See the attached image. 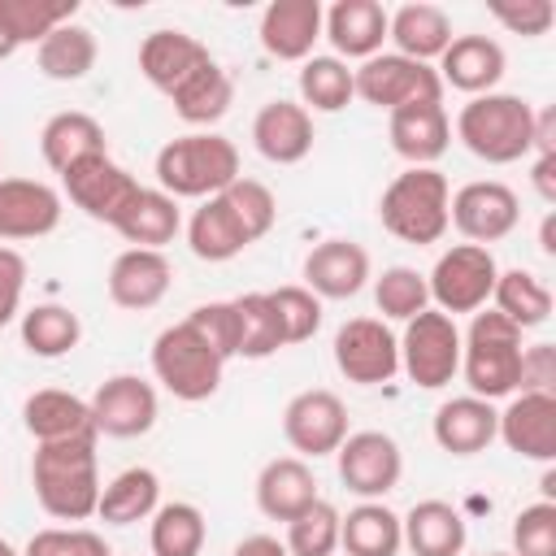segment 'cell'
Wrapping results in <instances>:
<instances>
[{"instance_id":"cell-34","label":"cell","mask_w":556,"mask_h":556,"mask_svg":"<svg viewBox=\"0 0 556 556\" xmlns=\"http://www.w3.org/2000/svg\"><path fill=\"white\" fill-rule=\"evenodd\" d=\"M339 547L348 556H400V513H391L382 500H361L348 508V517H339Z\"/></svg>"},{"instance_id":"cell-17","label":"cell","mask_w":556,"mask_h":556,"mask_svg":"<svg viewBox=\"0 0 556 556\" xmlns=\"http://www.w3.org/2000/svg\"><path fill=\"white\" fill-rule=\"evenodd\" d=\"M61 226V191L39 178H0V239H43Z\"/></svg>"},{"instance_id":"cell-28","label":"cell","mask_w":556,"mask_h":556,"mask_svg":"<svg viewBox=\"0 0 556 556\" xmlns=\"http://www.w3.org/2000/svg\"><path fill=\"white\" fill-rule=\"evenodd\" d=\"M313 500H321V495H317V478H313L304 456H274V460L261 465V473H256V508L269 521H291Z\"/></svg>"},{"instance_id":"cell-14","label":"cell","mask_w":556,"mask_h":556,"mask_svg":"<svg viewBox=\"0 0 556 556\" xmlns=\"http://www.w3.org/2000/svg\"><path fill=\"white\" fill-rule=\"evenodd\" d=\"M282 439L291 443V452L300 456H334L339 443L348 439V408L334 391L326 387H308L300 395L287 400L282 408Z\"/></svg>"},{"instance_id":"cell-47","label":"cell","mask_w":556,"mask_h":556,"mask_svg":"<svg viewBox=\"0 0 556 556\" xmlns=\"http://www.w3.org/2000/svg\"><path fill=\"white\" fill-rule=\"evenodd\" d=\"M269 304L278 313V326H282V343H308L317 330H321V300L308 291V287H278L269 291Z\"/></svg>"},{"instance_id":"cell-36","label":"cell","mask_w":556,"mask_h":556,"mask_svg":"<svg viewBox=\"0 0 556 556\" xmlns=\"http://www.w3.org/2000/svg\"><path fill=\"white\" fill-rule=\"evenodd\" d=\"M35 65L52 83H78L96 70V35L78 22H65L35 48Z\"/></svg>"},{"instance_id":"cell-26","label":"cell","mask_w":556,"mask_h":556,"mask_svg":"<svg viewBox=\"0 0 556 556\" xmlns=\"http://www.w3.org/2000/svg\"><path fill=\"white\" fill-rule=\"evenodd\" d=\"M495 426H500V408L491 400H478V395H456V400H443L434 408V443L447 452V456H478L495 443Z\"/></svg>"},{"instance_id":"cell-8","label":"cell","mask_w":556,"mask_h":556,"mask_svg":"<svg viewBox=\"0 0 556 556\" xmlns=\"http://www.w3.org/2000/svg\"><path fill=\"white\" fill-rule=\"evenodd\" d=\"M495 278H500V265L491 256V248H478V243H456L447 248L434 269L426 274V291H430V304L447 317L456 313H478L486 308L491 291H495Z\"/></svg>"},{"instance_id":"cell-12","label":"cell","mask_w":556,"mask_h":556,"mask_svg":"<svg viewBox=\"0 0 556 556\" xmlns=\"http://www.w3.org/2000/svg\"><path fill=\"white\" fill-rule=\"evenodd\" d=\"M521 222V204H517V191L508 182H495V178H478V182H465L452 200H447V226H456L469 243L486 248V243H500L517 230Z\"/></svg>"},{"instance_id":"cell-51","label":"cell","mask_w":556,"mask_h":556,"mask_svg":"<svg viewBox=\"0 0 556 556\" xmlns=\"http://www.w3.org/2000/svg\"><path fill=\"white\" fill-rule=\"evenodd\" d=\"M491 17H495L504 30L521 35V39H539V35L552 30L556 9H552V0H495V4H491Z\"/></svg>"},{"instance_id":"cell-42","label":"cell","mask_w":556,"mask_h":556,"mask_svg":"<svg viewBox=\"0 0 556 556\" xmlns=\"http://www.w3.org/2000/svg\"><path fill=\"white\" fill-rule=\"evenodd\" d=\"M78 0H0V22L13 35V43H43L56 26L74 22Z\"/></svg>"},{"instance_id":"cell-52","label":"cell","mask_w":556,"mask_h":556,"mask_svg":"<svg viewBox=\"0 0 556 556\" xmlns=\"http://www.w3.org/2000/svg\"><path fill=\"white\" fill-rule=\"evenodd\" d=\"M517 391H547V395H556V348H552V343H530V348H521Z\"/></svg>"},{"instance_id":"cell-33","label":"cell","mask_w":556,"mask_h":556,"mask_svg":"<svg viewBox=\"0 0 556 556\" xmlns=\"http://www.w3.org/2000/svg\"><path fill=\"white\" fill-rule=\"evenodd\" d=\"M156 508H161V478H156V469L130 465V469L113 473L100 486L96 517L109 521V526H135V521H148Z\"/></svg>"},{"instance_id":"cell-30","label":"cell","mask_w":556,"mask_h":556,"mask_svg":"<svg viewBox=\"0 0 556 556\" xmlns=\"http://www.w3.org/2000/svg\"><path fill=\"white\" fill-rule=\"evenodd\" d=\"M400 530L413 556H465L469 530H465L460 508H452L447 500H417L400 517Z\"/></svg>"},{"instance_id":"cell-15","label":"cell","mask_w":556,"mask_h":556,"mask_svg":"<svg viewBox=\"0 0 556 556\" xmlns=\"http://www.w3.org/2000/svg\"><path fill=\"white\" fill-rule=\"evenodd\" d=\"M91 421H96V434H109V439H139L156 426V387L139 374H113L104 378L96 391H91Z\"/></svg>"},{"instance_id":"cell-56","label":"cell","mask_w":556,"mask_h":556,"mask_svg":"<svg viewBox=\"0 0 556 556\" xmlns=\"http://www.w3.org/2000/svg\"><path fill=\"white\" fill-rule=\"evenodd\" d=\"M230 556H287V547L274 534H248V539H239L230 547Z\"/></svg>"},{"instance_id":"cell-22","label":"cell","mask_w":556,"mask_h":556,"mask_svg":"<svg viewBox=\"0 0 556 556\" xmlns=\"http://www.w3.org/2000/svg\"><path fill=\"white\" fill-rule=\"evenodd\" d=\"M321 17L326 9L317 0H274L261 13V48L278 61H308L313 43L321 39Z\"/></svg>"},{"instance_id":"cell-39","label":"cell","mask_w":556,"mask_h":556,"mask_svg":"<svg viewBox=\"0 0 556 556\" xmlns=\"http://www.w3.org/2000/svg\"><path fill=\"white\" fill-rule=\"evenodd\" d=\"M78 339H83V321L65 304H35L22 313V343L30 356H43V361L70 356Z\"/></svg>"},{"instance_id":"cell-24","label":"cell","mask_w":556,"mask_h":556,"mask_svg":"<svg viewBox=\"0 0 556 556\" xmlns=\"http://www.w3.org/2000/svg\"><path fill=\"white\" fill-rule=\"evenodd\" d=\"M387 135L395 156H404L408 165H434L447 143H452V117L443 109V100H421V104H404L395 113H387Z\"/></svg>"},{"instance_id":"cell-29","label":"cell","mask_w":556,"mask_h":556,"mask_svg":"<svg viewBox=\"0 0 556 556\" xmlns=\"http://www.w3.org/2000/svg\"><path fill=\"white\" fill-rule=\"evenodd\" d=\"M387 39L395 43L400 56L430 65V61H439L443 48L452 43V17H447L439 4L408 0V4H400L395 13H387Z\"/></svg>"},{"instance_id":"cell-1","label":"cell","mask_w":556,"mask_h":556,"mask_svg":"<svg viewBox=\"0 0 556 556\" xmlns=\"http://www.w3.org/2000/svg\"><path fill=\"white\" fill-rule=\"evenodd\" d=\"M30 486L48 517L87 521L100 504V469H96V434L65 443H35Z\"/></svg>"},{"instance_id":"cell-23","label":"cell","mask_w":556,"mask_h":556,"mask_svg":"<svg viewBox=\"0 0 556 556\" xmlns=\"http://www.w3.org/2000/svg\"><path fill=\"white\" fill-rule=\"evenodd\" d=\"M321 35L339 61H369L387 43V9L378 0H334L321 17Z\"/></svg>"},{"instance_id":"cell-57","label":"cell","mask_w":556,"mask_h":556,"mask_svg":"<svg viewBox=\"0 0 556 556\" xmlns=\"http://www.w3.org/2000/svg\"><path fill=\"white\" fill-rule=\"evenodd\" d=\"M539 248H543V256H556V217H552V213H547L543 226H539Z\"/></svg>"},{"instance_id":"cell-43","label":"cell","mask_w":556,"mask_h":556,"mask_svg":"<svg viewBox=\"0 0 556 556\" xmlns=\"http://www.w3.org/2000/svg\"><path fill=\"white\" fill-rule=\"evenodd\" d=\"M235 313H239V356L243 361H265L274 352H282V326L278 313L269 304V291H248L235 295Z\"/></svg>"},{"instance_id":"cell-27","label":"cell","mask_w":556,"mask_h":556,"mask_svg":"<svg viewBox=\"0 0 556 556\" xmlns=\"http://www.w3.org/2000/svg\"><path fill=\"white\" fill-rule=\"evenodd\" d=\"M22 421H26L35 443H65V439H91L96 434L91 404L78 400L74 391H61V387L30 391L26 404H22Z\"/></svg>"},{"instance_id":"cell-38","label":"cell","mask_w":556,"mask_h":556,"mask_svg":"<svg viewBox=\"0 0 556 556\" xmlns=\"http://www.w3.org/2000/svg\"><path fill=\"white\" fill-rule=\"evenodd\" d=\"M491 308L504 313L517 330H534L552 317V291L530 269H500L495 291H491Z\"/></svg>"},{"instance_id":"cell-46","label":"cell","mask_w":556,"mask_h":556,"mask_svg":"<svg viewBox=\"0 0 556 556\" xmlns=\"http://www.w3.org/2000/svg\"><path fill=\"white\" fill-rule=\"evenodd\" d=\"M222 200L230 204V213L239 217V226H243V235L256 243V239H265L269 230H274V222H278V200H274V191L265 187V182H256V178H235L226 191H222Z\"/></svg>"},{"instance_id":"cell-41","label":"cell","mask_w":556,"mask_h":556,"mask_svg":"<svg viewBox=\"0 0 556 556\" xmlns=\"http://www.w3.org/2000/svg\"><path fill=\"white\" fill-rule=\"evenodd\" d=\"M148 521H152V530H148L152 556H200L204 552L208 526H204V513L195 504H187V500L161 504Z\"/></svg>"},{"instance_id":"cell-20","label":"cell","mask_w":556,"mask_h":556,"mask_svg":"<svg viewBox=\"0 0 556 556\" xmlns=\"http://www.w3.org/2000/svg\"><path fill=\"white\" fill-rule=\"evenodd\" d=\"M313 113L300 100H269L252 117V143L274 165H300L313 152Z\"/></svg>"},{"instance_id":"cell-32","label":"cell","mask_w":556,"mask_h":556,"mask_svg":"<svg viewBox=\"0 0 556 556\" xmlns=\"http://www.w3.org/2000/svg\"><path fill=\"white\" fill-rule=\"evenodd\" d=\"M113 230L130 243V248H165L174 243V235L182 230V213L178 200L165 195L161 187H139V195L126 204V213L113 222Z\"/></svg>"},{"instance_id":"cell-49","label":"cell","mask_w":556,"mask_h":556,"mask_svg":"<svg viewBox=\"0 0 556 556\" xmlns=\"http://www.w3.org/2000/svg\"><path fill=\"white\" fill-rule=\"evenodd\" d=\"M187 326H191L222 361L239 356V313H235V300H208V304L191 308V313H187Z\"/></svg>"},{"instance_id":"cell-18","label":"cell","mask_w":556,"mask_h":556,"mask_svg":"<svg viewBox=\"0 0 556 556\" xmlns=\"http://www.w3.org/2000/svg\"><path fill=\"white\" fill-rule=\"evenodd\" d=\"M169 282H174V265L156 248H126L109 265V300L130 313L156 308L165 300Z\"/></svg>"},{"instance_id":"cell-5","label":"cell","mask_w":556,"mask_h":556,"mask_svg":"<svg viewBox=\"0 0 556 556\" xmlns=\"http://www.w3.org/2000/svg\"><path fill=\"white\" fill-rule=\"evenodd\" d=\"M460 374L469 382V395L478 400H504L517 395V374H521V330L495 313L478 308L469 330L460 334Z\"/></svg>"},{"instance_id":"cell-9","label":"cell","mask_w":556,"mask_h":556,"mask_svg":"<svg viewBox=\"0 0 556 556\" xmlns=\"http://www.w3.org/2000/svg\"><path fill=\"white\" fill-rule=\"evenodd\" d=\"M356 96L374 109H404V104H421V100H443V83L434 74V65L408 61L400 52H378L369 61H361V70H352Z\"/></svg>"},{"instance_id":"cell-31","label":"cell","mask_w":556,"mask_h":556,"mask_svg":"<svg viewBox=\"0 0 556 556\" xmlns=\"http://www.w3.org/2000/svg\"><path fill=\"white\" fill-rule=\"evenodd\" d=\"M39 152H43L48 169L65 174L70 165L109 152V143H104V126H100L91 113H83V109L52 113V117L43 122V130H39Z\"/></svg>"},{"instance_id":"cell-21","label":"cell","mask_w":556,"mask_h":556,"mask_svg":"<svg viewBox=\"0 0 556 556\" xmlns=\"http://www.w3.org/2000/svg\"><path fill=\"white\" fill-rule=\"evenodd\" d=\"M369 282V252L352 239H321L304 256V287L317 300H352Z\"/></svg>"},{"instance_id":"cell-53","label":"cell","mask_w":556,"mask_h":556,"mask_svg":"<svg viewBox=\"0 0 556 556\" xmlns=\"http://www.w3.org/2000/svg\"><path fill=\"white\" fill-rule=\"evenodd\" d=\"M22 291H26V261L22 252L0 243V330L22 313Z\"/></svg>"},{"instance_id":"cell-58","label":"cell","mask_w":556,"mask_h":556,"mask_svg":"<svg viewBox=\"0 0 556 556\" xmlns=\"http://www.w3.org/2000/svg\"><path fill=\"white\" fill-rule=\"evenodd\" d=\"M13 52H17V43H13V35H9V30H4V22H0V61H9Z\"/></svg>"},{"instance_id":"cell-37","label":"cell","mask_w":556,"mask_h":556,"mask_svg":"<svg viewBox=\"0 0 556 556\" xmlns=\"http://www.w3.org/2000/svg\"><path fill=\"white\" fill-rule=\"evenodd\" d=\"M174 113L187 122V126H213V122H222L226 113H230V104H235V83H230V74L217 65V61H208L200 74H191L174 96Z\"/></svg>"},{"instance_id":"cell-35","label":"cell","mask_w":556,"mask_h":556,"mask_svg":"<svg viewBox=\"0 0 556 556\" xmlns=\"http://www.w3.org/2000/svg\"><path fill=\"white\" fill-rule=\"evenodd\" d=\"M187 243H191V252L200 261H213V265L217 261H235L243 248H252V239L243 235V226L230 213V204L222 200V191L208 195V200H200V208L187 222Z\"/></svg>"},{"instance_id":"cell-40","label":"cell","mask_w":556,"mask_h":556,"mask_svg":"<svg viewBox=\"0 0 556 556\" xmlns=\"http://www.w3.org/2000/svg\"><path fill=\"white\" fill-rule=\"evenodd\" d=\"M356 96V83H352V70L348 61H339L334 52L330 56H308L300 61V104L308 113H339L348 109Z\"/></svg>"},{"instance_id":"cell-60","label":"cell","mask_w":556,"mask_h":556,"mask_svg":"<svg viewBox=\"0 0 556 556\" xmlns=\"http://www.w3.org/2000/svg\"><path fill=\"white\" fill-rule=\"evenodd\" d=\"M486 556H513V552H486Z\"/></svg>"},{"instance_id":"cell-16","label":"cell","mask_w":556,"mask_h":556,"mask_svg":"<svg viewBox=\"0 0 556 556\" xmlns=\"http://www.w3.org/2000/svg\"><path fill=\"white\" fill-rule=\"evenodd\" d=\"M495 439H504V447L517 452L521 460L552 465L556 460V395H547V391H517L500 408Z\"/></svg>"},{"instance_id":"cell-50","label":"cell","mask_w":556,"mask_h":556,"mask_svg":"<svg viewBox=\"0 0 556 556\" xmlns=\"http://www.w3.org/2000/svg\"><path fill=\"white\" fill-rule=\"evenodd\" d=\"M513 556H556V504L539 500L513 517Z\"/></svg>"},{"instance_id":"cell-10","label":"cell","mask_w":556,"mask_h":556,"mask_svg":"<svg viewBox=\"0 0 556 556\" xmlns=\"http://www.w3.org/2000/svg\"><path fill=\"white\" fill-rule=\"evenodd\" d=\"M339 482L361 500H382L404 478V452L387 430H348L334 452Z\"/></svg>"},{"instance_id":"cell-54","label":"cell","mask_w":556,"mask_h":556,"mask_svg":"<svg viewBox=\"0 0 556 556\" xmlns=\"http://www.w3.org/2000/svg\"><path fill=\"white\" fill-rule=\"evenodd\" d=\"M530 152L556 156V109H534V143Z\"/></svg>"},{"instance_id":"cell-45","label":"cell","mask_w":556,"mask_h":556,"mask_svg":"<svg viewBox=\"0 0 556 556\" xmlns=\"http://www.w3.org/2000/svg\"><path fill=\"white\" fill-rule=\"evenodd\" d=\"M339 508L326 500H313L300 517L287 521V556H334L339 552Z\"/></svg>"},{"instance_id":"cell-3","label":"cell","mask_w":556,"mask_h":556,"mask_svg":"<svg viewBox=\"0 0 556 556\" xmlns=\"http://www.w3.org/2000/svg\"><path fill=\"white\" fill-rule=\"evenodd\" d=\"M239 178V148L226 135L191 130L156 152V182L174 200H208Z\"/></svg>"},{"instance_id":"cell-59","label":"cell","mask_w":556,"mask_h":556,"mask_svg":"<svg viewBox=\"0 0 556 556\" xmlns=\"http://www.w3.org/2000/svg\"><path fill=\"white\" fill-rule=\"evenodd\" d=\"M0 556H22V552H13V547H9L4 539H0Z\"/></svg>"},{"instance_id":"cell-6","label":"cell","mask_w":556,"mask_h":556,"mask_svg":"<svg viewBox=\"0 0 556 556\" xmlns=\"http://www.w3.org/2000/svg\"><path fill=\"white\" fill-rule=\"evenodd\" d=\"M152 374H156V382L174 400L200 404V400L217 395L222 374H226V361L187 321H178V326H165L152 339Z\"/></svg>"},{"instance_id":"cell-19","label":"cell","mask_w":556,"mask_h":556,"mask_svg":"<svg viewBox=\"0 0 556 556\" xmlns=\"http://www.w3.org/2000/svg\"><path fill=\"white\" fill-rule=\"evenodd\" d=\"M504 70H508V56L491 35H452V43L443 48L434 74H439L443 87H456V91H465L473 100V96L495 91Z\"/></svg>"},{"instance_id":"cell-25","label":"cell","mask_w":556,"mask_h":556,"mask_svg":"<svg viewBox=\"0 0 556 556\" xmlns=\"http://www.w3.org/2000/svg\"><path fill=\"white\" fill-rule=\"evenodd\" d=\"M208 61H213L208 48H204L195 35H187V30H152V35H143V43H139V74H143L156 91H165V96H174V91H178L191 74H200Z\"/></svg>"},{"instance_id":"cell-2","label":"cell","mask_w":556,"mask_h":556,"mask_svg":"<svg viewBox=\"0 0 556 556\" xmlns=\"http://www.w3.org/2000/svg\"><path fill=\"white\" fill-rule=\"evenodd\" d=\"M456 139L465 152H473L486 165H513L530 156L534 143V104L513 91H486L473 96L456 113Z\"/></svg>"},{"instance_id":"cell-11","label":"cell","mask_w":556,"mask_h":556,"mask_svg":"<svg viewBox=\"0 0 556 556\" xmlns=\"http://www.w3.org/2000/svg\"><path fill=\"white\" fill-rule=\"evenodd\" d=\"M334 369L356 387H382L400 374V339L382 317H348L334 330Z\"/></svg>"},{"instance_id":"cell-13","label":"cell","mask_w":556,"mask_h":556,"mask_svg":"<svg viewBox=\"0 0 556 556\" xmlns=\"http://www.w3.org/2000/svg\"><path fill=\"white\" fill-rule=\"evenodd\" d=\"M61 187H65V195H70L74 208H83L91 222H104V226H113L126 213V204L139 195L135 174L126 165H117L109 152L70 165L61 174Z\"/></svg>"},{"instance_id":"cell-55","label":"cell","mask_w":556,"mask_h":556,"mask_svg":"<svg viewBox=\"0 0 556 556\" xmlns=\"http://www.w3.org/2000/svg\"><path fill=\"white\" fill-rule=\"evenodd\" d=\"M530 182H534V191H539L547 204H556V156H534Z\"/></svg>"},{"instance_id":"cell-7","label":"cell","mask_w":556,"mask_h":556,"mask_svg":"<svg viewBox=\"0 0 556 556\" xmlns=\"http://www.w3.org/2000/svg\"><path fill=\"white\" fill-rule=\"evenodd\" d=\"M400 369L413 387L439 391L460 374V330L447 313L426 308L413 321H404L400 334Z\"/></svg>"},{"instance_id":"cell-48","label":"cell","mask_w":556,"mask_h":556,"mask_svg":"<svg viewBox=\"0 0 556 556\" xmlns=\"http://www.w3.org/2000/svg\"><path fill=\"white\" fill-rule=\"evenodd\" d=\"M22 556H113V547L87 526H48L26 539Z\"/></svg>"},{"instance_id":"cell-44","label":"cell","mask_w":556,"mask_h":556,"mask_svg":"<svg viewBox=\"0 0 556 556\" xmlns=\"http://www.w3.org/2000/svg\"><path fill=\"white\" fill-rule=\"evenodd\" d=\"M374 304L382 317L391 321H413L417 313L430 308V291H426V274H417L413 265H387L374 278Z\"/></svg>"},{"instance_id":"cell-4","label":"cell","mask_w":556,"mask_h":556,"mask_svg":"<svg viewBox=\"0 0 556 556\" xmlns=\"http://www.w3.org/2000/svg\"><path fill=\"white\" fill-rule=\"evenodd\" d=\"M447 200H452V187L434 165H408L387 182L378 200L382 230L417 248L439 243L447 235Z\"/></svg>"}]
</instances>
